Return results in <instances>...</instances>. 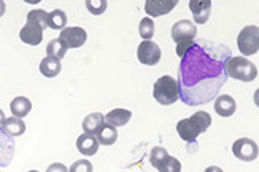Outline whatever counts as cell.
<instances>
[{
  "instance_id": "18",
  "label": "cell",
  "mask_w": 259,
  "mask_h": 172,
  "mask_svg": "<svg viewBox=\"0 0 259 172\" xmlns=\"http://www.w3.org/2000/svg\"><path fill=\"white\" fill-rule=\"evenodd\" d=\"M39 71L47 78H55L62 71V64H61L59 59L47 56V58L42 59V62L39 65Z\"/></svg>"
},
{
  "instance_id": "13",
  "label": "cell",
  "mask_w": 259,
  "mask_h": 172,
  "mask_svg": "<svg viewBox=\"0 0 259 172\" xmlns=\"http://www.w3.org/2000/svg\"><path fill=\"white\" fill-rule=\"evenodd\" d=\"M15 154V139L8 136L0 128V168L8 166Z\"/></svg>"
},
{
  "instance_id": "32",
  "label": "cell",
  "mask_w": 259,
  "mask_h": 172,
  "mask_svg": "<svg viewBox=\"0 0 259 172\" xmlns=\"http://www.w3.org/2000/svg\"><path fill=\"white\" fill-rule=\"evenodd\" d=\"M204 172H223L222 168H219V166H214V165H212V166H207L206 169H204Z\"/></svg>"
},
{
  "instance_id": "4",
  "label": "cell",
  "mask_w": 259,
  "mask_h": 172,
  "mask_svg": "<svg viewBox=\"0 0 259 172\" xmlns=\"http://www.w3.org/2000/svg\"><path fill=\"white\" fill-rule=\"evenodd\" d=\"M153 96L161 105H173L179 99V85L176 79L164 75L156 81L153 88Z\"/></svg>"
},
{
  "instance_id": "20",
  "label": "cell",
  "mask_w": 259,
  "mask_h": 172,
  "mask_svg": "<svg viewBox=\"0 0 259 172\" xmlns=\"http://www.w3.org/2000/svg\"><path fill=\"white\" fill-rule=\"evenodd\" d=\"M131 112L127 110V109H114L111 112H108L107 115H105V121H107V124H110L111 127H124V125H127V122H128L130 119H131Z\"/></svg>"
},
{
  "instance_id": "6",
  "label": "cell",
  "mask_w": 259,
  "mask_h": 172,
  "mask_svg": "<svg viewBox=\"0 0 259 172\" xmlns=\"http://www.w3.org/2000/svg\"><path fill=\"white\" fill-rule=\"evenodd\" d=\"M232 152L238 159L245 161V162H250V161H255L258 158V144L249 138H241V139L233 142Z\"/></svg>"
},
{
  "instance_id": "15",
  "label": "cell",
  "mask_w": 259,
  "mask_h": 172,
  "mask_svg": "<svg viewBox=\"0 0 259 172\" xmlns=\"http://www.w3.org/2000/svg\"><path fill=\"white\" fill-rule=\"evenodd\" d=\"M100 144L97 141L95 135H90V134H82L78 136L76 139V149L85 156H93L98 152Z\"/></svg>"
},
{
  "instance_id": "22",
  "label": "cell",
  "mask_w": 259,
  "mask_h": 172,
  "mask_svg": "<svg viewBox=\"0 0 259 172\" xmlns=\"http://www.w3.org/2000/svg\"><path fill=\"white\" fill-rule=\"evenodd\" d=\"M68 23V19L65 15L64 10L55 9L51 13H48V27L54 29V30H64Z\"/></svg>"
},
{
  "instance_id": "30",
  "label": "cell",
  "mask_w": 259,
  "mask_h": 172,
  "mask_svg": "<svg viewBox=\"0 0 259 172\" xmlns=\"http://www.w3.org/2000/svg\"><path fill=\"white\" fill-rule=\"evenodd\" d=\"M194 40H192V42H183V43H179V45L176 46V53L180 56V58H183L185 56V53L190 49V46L193 45Z\"/></svg>"
},
{
  "instance_id": "26",
  "label": "cell",
  "mask_w": 259,
  "mask_h": 172,
  "mask_svg": "<svg viewBox=\"0 0 259 172\" xmlns=\"http://www.w3.org/2000/svg\"><path fill=\"white\" fill-rule=\"evenodd\" d=\"M157 169L158 172H182V163L175 156L167 155L164 161L157 166Z\"/></svg>"
},
{
  "instance_id": "3",
  "label": "cell",
  "mask_w": 259,
  "mask_h": 172,
  "mask_svg": "<svg viewBox=\"0 0 259 172\" xmlns=\"http://www.w3.org/2000/svg\"><path fill=\"white\" fill-rule=\"evenodd\" d=\"M226 73L228 78L241 82H252L258 76V68L242 56H232L226 62Z\"/></svg>"
},
{
  "instance_id": "11",
  "label": "cell",
  "mask_w": 259,
  "mask_h": 172,
  "mask_svg": "<svg viewBox=\"0 0 259 172\" xmlns=\"http://www.w3.org/2000/svg\"><path fill=\"white\" fill-rule=\"evenodd\" d=\"M189 8L192 10V15L196 23L204 25L210 18L212 10V2L210 0H190Z\"/></svg>"
},
{
  "instance_id": "16",
  "label": "cell",
  "mask_w": 259,
  "mask_h": 172,
  "mask_svg": "<svg viewBox=\"0 0 259 172\" xmlns=\"http://www.w3.org/2000/svg\"><path fill=\"white\" fill-rule=\"evenodd\" d=\"M95 138H97V141H98L100 145H114L117 142V139H118V131H117L115 127H111L110 124L104 122L101 128L98 129V132L95 134Z\"/></svg>"
},
{
  "instance_id": "33",
  "label": "cell",
  "mask_w": 259,
  "mask_h": 172,
  "mask_svg": "<svg viewBox=\"0 0 259 172\" xmlns=\"http://www.w3.org/2000/svg\"><path fill=\"white\" fill-rule=\"evenodd\" d=\"M5 12H6V3L3 0H0V18L5 15Z\"/></svg>"
},
{
  "instance_id": "7",
  "label": "cell",
  "mask_w": 259,
  "mask_h": 172,
  "mask_svg": "<svg viewBox=\"0 0 259 172\" xmlns=\"http://www.w3.org/2000/svg\"><path fill=\"white\" fill-rule=\"evenodd\" d=\"M137 58H139L140 64L154 66L161 59V49L153 40H143L137 49Z\"/></svg>"
},
{
  "instance_id": "24",
  "label": "cell",
  "mask_w": 259,
  "mask_h": 172,
  "mask_svg": "<svg viewBox=\"0 0 259 172\" xmlns=\"http://www.w3.org/2000/svg\"><path fill=\"white\" fill-rule=\"evenodd\" d=\"M28 23L37 25L45 30L48 27V13L42 9L30 10L28 13Z\"/></svg>"
},
{
  "instance_id": "8",
  "label": "cell",
  "mask_w": 259,
  "mask_h": 172,
  "mask_svg": "<svg viewBox=\"0 0 259 172\" xmlns=\"http://www.w3.org/2000/svg\"><path fill=\"white\" fill-rule=\"evenodd\" d=\"M197 35V27L190 20H179L171 27V39L179 43L183 42H192Z\"/></svg>"
},
{
  "instance_id": "28",
  "label": "cell",
  "mask_w": 259,
  "mask_h": 172,
  "mask_svg": "<svg viewBox=\"0 0 259 172\" xmlns=\"http://www.w3.org/2000/svg\"><path fill=\"white\" fill-rule=\"evenodd\" d=\"M167 155H168V152H167L163 146H156V148L151 149V154H150V163L157 169V166L164 161V158H166Z\"/></svg>"
},
{
  "instance_id": "19",
  "label": "cell",
  "mask_w": 259,
  "mask_h": 172,
  "mask_svg": "<svg viewBox=\"0 0 259 172\" xmlns=\"http://www.w3.org/2000/svg\"><path fill=\"white\" fill-rule=\"evenodd\" d=\"M10 110H12V115L15 118L22 119L29 115V112L32 110V103L25 96H16L10 103Z\"/></svg>"
},
{
  "instance_id": "2",
  "label": "cell",
  "mask_w": 259,
  "mask_h": 172,
  "mask_svg": "<svg viewBox=\"0 0 259 172\" xmlns=\"http://www.w3.org/2000/svg\"><path fill=\"white\" fill-rule=\"evenodd\" d=\"M212 125V117L204 112V110H199L193 113L190 118H185L177 122V134L179 136L186 141V142H194L196 138L204 134L209 127Z\"/></svg>"
},
{
  "instance_id": "14",
  "label": "cell",
  "mask_w": 259,
  "mask_h": 172,
  "mask_svg": "<svg viewBox=\"0 0 259 172\" xmlns=\"http://www.w3.org/2000/svg\"><path fill=\"white\" fill-rule=\"evenodd\" d=\"M236 110V100L232 98L231 95H221L216 96L214 100V112L223 117V118H229L235 113Z\"/></svg>"
},
{
  "instance_id": "21",
  "label": "cell",
  "mask_w": 259,
  "mask_h": 172,
  "mask_svg": "<svg viewBox=\"0 0 259 172\" xmlns=\"http://www.w3.org/2000/svg\"><path fill=\"white\" fill-rule=\"evenodd\" d=\"M104 115L101 112H94V113H90L88 117H85V119L82 121V129L83 134H90V135H95L98 132V129L101 128V125L104 124Z\"/></svg>"
},
{
  "instance_id": "17",
  "label": "cell",
  "mask_w": 259,
  "mask_h": 172,
  "mask_svg": "<svg viewBox=\"0 0 259 172\" xmlns=\"http://www.w3.org/2000/svg\"><path fill=\"white\" fill-rule=\"evenodd\" d=\"M2 131L10 138H15V136H20L25 134L26 131V125L25 122L20 118H15V117H10V118L5 119L3 125H2Z\"/></svg>"
},
{
  "instance_id": "31",
  "label": "cell",
  "mask_w": 259,
  "mask_h": 172,
  "mask_svg": "<svg viewBox=\"0 0 259 172\" xmlns=\"http://www.w3.org/2000/svg\"><path fill=\"white\" fill-rule=\"evenodd\" d=\"M47 172H69V169L65 166L64 163L55 162V163H52V165H49V166H48Z\"/></svg>"
},
{
  "instance_id": "35",
  "label": "cell",
  "mask_w": 259,
  "mask_h": 172,
  "mask_svg": "<svg viewBox=\"0 0 259 172\" xmlns=\"http://www.w3.org/2000/svg\"><path fill=\"white\" fill-rule=\"evenodd\" d=\"M29 172H39V171H36V169H33V171H29Z\"/></svg>"
},
{
  "instance_id": "5",
  "label": "cell",
  "mask_w": 259,
  "mask_h": 172,
  "mask_svg": "<svg viewBox=\"0 0 259 172\" xmlns=\"http://www.w3.org/2000/svg\"><path fill=\"white\" fill-rule=\"evenodd\" d=\"M238 49L242 54L250 56L259 50V29L258 26L243 27L238 36Z\"/></svg>"
},
{
  "instance_id": "12",
  "label": "cell",
  "mask_w": 259,
  "mask_h": 172,
  "mask_svg": "<svg viewBox=\"0 0 259 172\" xmlns=\"http://www.w3.org/2000/svg\"><path fill=\"white\" fill-rule=\"evenodd\" d=\"M19 37L23 43H28L30 46H36L42 42L44 39V29L37 25L26 23L25 26L20 29Z\"/></svg>"
},
{
  "instance_id": "23",
  "label": "cell",
  "mask_w": 259,
  "mask_h": 172,
  "mask_svg": "<svg viewBox=\"0 0 259 172\" xmlns=\"http://www.w3.org/2000/svg\"><path fill=\"white\" fill-rule=\"evenodd\" d=\"M68 50V47L64 42L58 37V39H52L47 46V54L49 58H55V59H62Z\"/></svg>"
},
{
  "instance_id": "10",
  "label": "cell",
  "mask_w": 259,
  "mask_h": 172,
  "mask_svg": "<svg viewBox=\"0 0 259 172\" xmlns=\"http://www.w3.org/2000/svg\"><path fill=\"white\" fill-rule=\"evenodd\" d=\"M177 0H147L146 2V13L151 18H158L170 13L177 6Z\"/></svg>"
},
{
  "instance_id": "29",
  "label": "cell",
  "mask_w": 259,
  "mask_h": 172,
  "mask_svg": "<svg viewBox=\"0 0 259 172\" xmlns=\"http://www.w3.org/2000/svg\"><path fill=\"white\" fill-rule=\"evenodd\" d=\"M93 163L91 161H87V159H79V161H75L71 168H69V172H93Z\"/></svg>"
},
{
  "instance_id": "27",
  "label": "cell",
  "mask_w": 259,
  "mask_h": 172,
  "mask_svg": "<svg viewBox=\"0 0 259 172\" xmlns=\"http://www.w3.org/2000/svg\"><path fill=\"white\" fill-rule=\"evenodd\" d=\"M107 5H108L107 0H87L85 2V6H87L88 12L91 15H95V16L102 15L107 9Z\"/></svg>"
},
{
  "instance_id": "1",
  "label": "cell",
  "mask_w": 259,
  "mask_h": 172,
  "mask_svg": "<svg viewBox=\"0 0 259 172\" xmlns=\"http://www.w3.org/2000/svg\"><path fill=\"white\" fill-rule=\"evenodd\" d=\"M232 50L223 43L196 39L180 61L177 85L179 98L187 106L209 103L228 81L226 62Z\"/></svg>"
},
{
  "instance_id": "25",
  "label": "cell",
  "mask_w": 259,
  "mask_h": 172,
  "mask_svg": "<svg viewBox=\"0 0 259 172\" xmlns=\"http://www.w3.org/2000/svg\"><path fill=\"white\" fill-rule=\"evenodd\" d=\"M154 30H156V26H154V22L151 18H144L141 19L139 26L140 36L143 37L144 40H151V37L154 36Z\"/></svg>"
},
{
  "instance_id": "9",
  "label": "cell",
  "mask_w": 259,
  "mask_h": 172,
  "mask_svg": "<svg viewBox=\"0 0 259 172\" xmlns=\"http://www.w3.org/2000/svg\"><path fill=\"white\" fill-rule=\"evenodd\" d=\"M59 39L64 42L68 49H76L85 45L87 42V32L82 27H65L64 30L61 32Z\"/></svg>"
},
{
  "instance_id": "34",
  "label": "cell",
  "mask_w": 259,
  "mask_h": 172,
  "mask_svg": "<svg viewBox=\"0 0 259 172\" xmlns=\"http://www.w3.org/2000/svg\"><path fill=\"white\" fill-rule=\"evenodd\" d=\"M5 119H6V117H5V112L0 109V127L3 125V122H5Z\"/></svg>"
}]
</instances>
